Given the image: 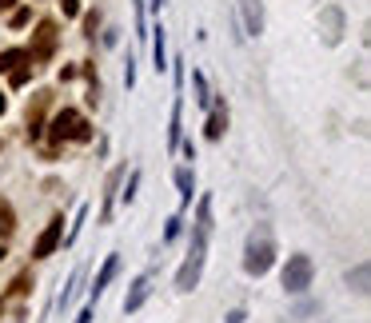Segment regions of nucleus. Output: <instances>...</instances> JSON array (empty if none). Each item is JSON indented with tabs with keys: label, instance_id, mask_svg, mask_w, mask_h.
I'll return each instance as SVG.
<instances>
[{
	"label": "nucleus",
	"instance_id": "nucleus-1",
	"mask_svg": "<svg viewBox=\"0 0 371 323\" xmlns=\"http://www.w3.org/2000/svg\"><path fill=\"white\" fill-rule=\"evenodd\" d=\"M271 263H276V243H271V232L260 223V228L248 235V248H244V272H248V275H263Z\"/></svg>",
	"mask_w": 371,
	"mask_h": 323
},
{
	"label": "nucleus",
	"instance_id": "nucleus-2",
	"mask_svg": "<svg viewBox=\"0 0 371 323\" xmlns=\"http://www.w3.org/2000/svg\"><path fill=\"white\" fill-rule=\"evenodd\" d=\"M204 248H208V232H200V228H196V235H192V252H188V260H184V268L176 272V287H180V292H192V287L200 283Z\"/></svg>",
	"mask_w": 371,
	"mask_h": 323
},
{
	"label": "nucleus",
	"instance_id": "nucleus-3",
	"mask_svg": "<svg viewBox=\"0 0 371 323\" xmlns=\"http://www.w3.org/2000/svg\"><path fill=\"white\" fill-rule=\"evenodd\" d=\"M48 136H52V140H92V124L84 120L80 112L64 108V112L52 116V132H48Z\"/></svg>",
	"mask_w": 371,
	"mask_h": 323
},
{
	"label": "nucleus",
	"instance_id": "nucleus-4",
	"mask_svg": "<svg viewBox=\"0 0 371 323\" xmlns=\"http://www.w3.org/2000/svg\"><path fill=\"white\" fill-rule=\"evenodd\" d=\"M311 275H315V268H311L308 255H291L288 268H283V287H288V292H308Z\"/></svg>",
	"mask_w": 371,
	"mask_h": 323
},
{
	"label": "nucleus",
	"instance_id": "nucleus-5",
	"mask_svg": "<svg viewBox=\"0 0 371 323\" xmlns=\"http://www.w3.org/2000/svg\"><path fill=\"white\" fill-rule=\"evenodd\" d=\"M61 240H64V220H61V216H56V220H52L48 228H44V232H41V240L32 243V255H36V260H44V255H52V252H56V248H61Z\"/></svg>",
	"mask_w": 371,
	"mask_h": 323
},
{
	"label": "nucleus",
	"instance_id": "nucleus-6",
	"mask_svg": "<svg viewBox=\"0 0 371 323\" xmlns=\"http://www.w3.org/2000/svg\"><path fill=\"white\" fill-rule=\"evenodd\" d=\"M240 16H244V32H248V36H260V32H263L260 0H240Z\"/></svg>",
	"mask_w": 371,
	"mask_h": 323
},
{
	"label": "nucleus",
	"instance_id": "nucleus-7",
	"mask_svg": "<svg viewBox=\"0 0 371 323\" xmlns=\"http://www.w3.org/2000/svg\"><path fill=\"white\" fill-rule=\"evenodd\" d=\"M323 41L328 44H340V36H343V12L340 9H323Z\"/></svg>",
	"mask_w": 371,
	"mask_h": 323
},
{
	"label": "nucleus",
	"instance_id": "nucleus-8",
	"mask_svg": "<svg viewBox=\"0 0 371 323\" xmlns=\"http://www.w3.org/2000/svg\"><path fill=\"white\" fill-rule=\"evenodd\" d=\"M116 268H120V260H116V255H108V260H104V268H100V275H96V283H92V300H100V295H104V287L112 283Z\"/></svg>",
	"mask_w": 371,
	"mask_h": 323
},
{
	"label": "nucleus",
	"instance_id": "nucleus-9",
	"mask_svg": "<svg viewBox=\"0 0 371 323\" xmlns=\"http://www.w3.org/2000/svg\"><path fill=\"white\" fill-rule=\"evenodd\" d=\"M148 275H140V280L132 283V292H128V300H124V312H136V307H140L144 300H148Z\"/></svg>",
	"mask_w": 371,
	"mask_h": 323
},
{
	"label": "nucleus",
	"instance_id": "nucleus-10",
	"mask_svg": "<svg viewBox=\"0 0 371 323\" xmlns=\"http://www.w3.org/2000/svg\"><path fill=\"white\" fill-rule=\"evenodd\" d=\"M152 60H156V64H152L156 72L168 68V52H164V28H156V36H152Z\"/></svg>",
	"mask_w": 371,
	"mask_h": 323
},
{
	"label": "nucleus",
	"instance_id": "nucleus-11",
	"mask_svg": "<svg viewBox=\"0 0 371 323\" xmlns=\"http://www.w3.org/2000/svg\"><path fill=\"white\" fill-rule=\"evenodd\" d=\"M28 60H32V52H21V48L0 52V72H12L16 64H28Z\"/></svg>",
	"mask_w": 371,
	"mask_h": 323
},
{
	"label": "nucleus",
	"instance_id": "nucleus-12",
	"mask_svg": "<svg viewBox=\"0 0 371 323\" xmlns=\"http://www.w3.org/2000/svg\"><path fill=\"white\" fill-rule=\"evenodd\" d=\"M224 128H228V112H224V108H216V112L208 116V140H220V136H224Z\"/></svg>",
	"mask_w": 371,
	"mask_h": 323
},
{
	"label": "nucleus",
	"instance_id": "nucleus-13",
	"mask_svg": "<svg viewBox=\"0 0 371 323\" xmlns=\"http://www.w3.org/2000/svg\"><path fill=\"white\" fill-rule=\"evenodd\" d=\"M192 84H196V104H200V108H208L211 96H208V80H204V72H192Z\"/></svg>",
	"mask_w": 371,
	"mask_h": 323
},
{
	"label": "nucleus",
	"instance_id": "nucleus-14",
	"mask_svg": "<svg viewBox=\"0 0 371 323\" xmlns=\"http://www.w3.org/2000/svg\"><path fill=\"white\" fill-rule=\"evenodd\" d=\"M176 188H180V200L192 203V188H196V184H192V172H188V168H180V172H176Z\"/></svg>",
	"mask_w": 371,
	"mask_h": 323
},
{
	"label": "nucleus",
	"instance_id": "nucleus-15",
	"mask_svg": "<svg viewBox=\"0 0 371 323\" xmlns=\"http://www.w3.org/2000/svg\"><path fill=\"white\" fill-rule=\"evenodd\" d=\"M116 184H120V172L108 176V192H104V212H100V220H108V216H112V192H116Z\"/></svg>",
	"mask_w": 371,
	"mask_h": 323
},
{
	"label": "nucleus",
	"instance_id": "nucleus-16",
	"mask_svg": "<svg viewBox=\"0 0 371 323\" xmlns=\"http://www.w3.org/2000/svg\"><path fill=\"white\" fill-rule=\"evenodd\" d=\"M52 41H56V28H52V24H41V36H36V48H41V52H48V48H52Z\"/></svg>",
	"mask_w": 371,
	"mask_h": 323
},
{
	"label": "nucleus",
	"instance_id": "nucleus-17",
	"mask_svg": "<svg viewBox=\"0 0 371 323\" xmlns=\"http://www.w3.org/2000/svg\"><path fill=\"white\" fill-rule=\"evenodd\" d=\"M196 228H200V232H208V228H211V196H204V200H200V223H196Z\"/></svg>",
	"mask_w": 371,
	"mask_h": 323
},
{
	"label": "nucleus",
	"instance_id": "nucleus-18",
	"mask_svg": "<svg viewBox=\"0 0 371 323\" xmlns=\"http://www.w3.org/2000/svg\"><path fill=\"white\" fill-rule=\"evenodd\" d=\"M348 283H355V292H367V268H355V275H348Z\"/></svg>",
	"mask_w": 371,
	"mask_h": 323
},
{
	"label": "nucleus",
	"instance_id": "nucleus-19",
	"mask_svg": "<svg viewBox=\"0 0 371 323\" xmlns=\"http://www.w3.org/2000/svg\"><path fill=\"white\" fill-rule=\"evenodd\" d=\"M136 184H140V172H132V176H128V184H124V192H120V196H124V203H132V196H136Z\"/></svg>",
	"mask_w": 371,
	"mask_h": 323
},
{
	"label": "nucleus",
	"instance_id": "nucleus-20",
	"mask_svg": "<svg viewBox=\"0 0 371 323\" xmlns=\"http://www.w3.org/2000/svg\"><path fill=\"white\" fill-rule=\"evenodd\" d=\"M176 235H180V216L168 220V228H164V240H176Z\"/></svg>",
	"mask_w": 371,
	"mask_h": 323
},
{
	"label": "nucleus",
	"instance_id": "nucleus-21",
	"mask_svg": "<svg viewBox=\"0 0 371 323\" xmlns=\"http://www.w3.org/2000/svg\"><path fill=\"white\" fill-rule=\"evenodd\" d=\"M64 4V16H76V12H80V0H61Z\"/></svg>",
	"mask_w": 371,
	"mask_h": 323
},
{
	"label": "nucleus",
	"instance_id": "nucleus-22",
	"mask_svg": "<svg viewBox=\"0 0 371 323\" xmlns=\"http://www.w3.org/2000/svg\"><path fill=\"white\" fill-rule=\"evenodd\" d=\"M21 24H28V9H21V12H12V28H21Z\"/></svg>",
	"mask_w": 371,
	"mask_h": 323
},
{
	"label": "nucleus",
	"instance_id": "nucleus-23",
	"mask_svg": "<svg viewBox=\"0 0 371 323\" xmlns=\"http://www.w3.org/2000/svg\"><path fill=\"white\" fill-rule=\"evenodd\" d=\"M244 319H248L244 312H231V315H228V323H244Z\"/></svg>",
	"mask_w": 371,
	"mask_h": 323
},
{
	"label": "nucleus",
	"instance_id": "nucleus-24",
	"mask_svg": "<svg viewBox=\"0 0 371 323\" xmlns=\"http://www.w3.org/2000/svg\"><path fill=\"white\" fill-rule=\"evenodd\" d=\"M76 323H92V312H80V319H76Z\"/></svg>",
	"mask_w": 371,
	"mask_h": 323
},
{
	"label": "nucleus",
	"instance_id": "nucleus-25",
	"mask_svg": "<svg viewBox=\"0 0 371 323\" xmlns=\"http://www.w3.org/2000/svg\"><path fill=\"white\" fill-rule=\"evenodd\" d=\"M4 104H9V100H4V96H0V112H4Z\"/></svg>",
	"mask_w": 371,
	"mask_h": 323
},
{
	"label": "nucleus",
	"instance_id": "nucleus-26",
	"mask_svg": "<svg viewBox=\"0 0 371 323\" xmlns=\"http://www.w3.org/2000/svg\"><path fill=\"white\" fill-rule=\"evenodd\" d=\"M0 255H4V248H0Z\"/></svg>",
	"mask_w": 371,
	"mask_h": 323
}]
</instances>
